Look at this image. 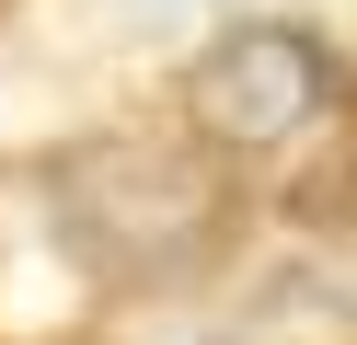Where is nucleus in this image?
Instances as JSON below:
<instances>
[{
  "mask_svg": "<svg viewBox=\"0 0 357 345\" xmlns=\"http://www.w3.org/2000/svg\"><path fill=\"white\" fill-rule=\"evenodd\" d=\"M58 242L93 276H185L231 230V184L196 138H81L58 161Z\"/></svg>",
  "mask_w": 357,
  "mask_h": 345,
  "instance_id": "f257e3e1",
  "label": "nucleus"
},
{
  "mask_svg": "<svg viewBox=\"0 0 357 345\" xmlns=\"http://www.w3.org/2000/svg\"><path fill=\"white\" fill-rule=\"evenodd\" d=\"M185 104H196V127H208L219 150H277V138H300L311 115L334 104V58L300 23H242V35H219L208 58H196Z\"/></svg>",
  "mask_w": 357,
  "mask_h": 345,
  "instance_id": "f03ea898",
  "label": "nucleus"
},
{
  "mask_svg": "<svg viewBox=\"0 0 357 345\" xmlns=\"http://www.w3.org/2000/svg\"><path fill=\"white\" fill-rule=\"evenodd\" d=\"M139 23H185V12H208V0H127Z\"/></svg>",
  "mask_w": 357,
  "mask_h": 345,
  "instance_id": "7ed1b4c3",
  "label": "nucleus"
}]
</instances>
